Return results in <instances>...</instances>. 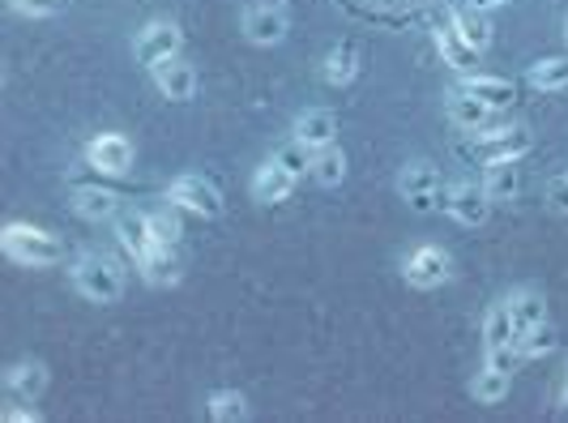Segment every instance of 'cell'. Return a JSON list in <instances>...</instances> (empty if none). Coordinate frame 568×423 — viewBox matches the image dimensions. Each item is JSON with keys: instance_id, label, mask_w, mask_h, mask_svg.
<instances>
[{"instance_id": "29", "label": "cell", "mask_w": 568, "mask_h": 423, "mask_svg": "<svg viewBox=\"0 0 568 423\" xmlns=\"http://www.w3.org/2000/svg\"><path fill=\"white\" fill-rule=\"evenodd\" d=\"M313 175H316V184L338 189L342 180H346V154H342L338 145H321L313 159Z\"/></svg>"}, {"instance_id": "32", "label": "cell", "mask_w": 568, "mask_h": 423, "mask_svg": "<svg viewBox=\"0 0 568 423\" xmlns=\"http://www.w3.org/2000/svg\"><path fill=\"white\" fill-rule=\"evenodd\" d=\"M9 4H13L18 13H27V18H57L69 0H9Z\"/></svg>"}, {"instance_id": "27", "label": "cell", "mask_w": 568, "mask_h": 423, "mask_svg": "<svg viewBox=\"0 0 568 423\" xmlns=\"http://www.w3.org/2000/svg\"><path fill=\"white\" fill-rule=\"evenodd\" d=\"M454 27L462 30V39H466L470 48H479V52L491 43V22H487V9H479V4L454 9Z\"/></svg>"}, {"instance_id": "17", "label": "cell", "mask_w": 568, "mask_h": 423, "mask_svg": "<svg viewBox=\"0 0 568 423\" xmlns=\"http://www.w3.org/2000/svg\"><path fill=\"white\" fill-rule=\"evenodd\" d=\"M291 129H295L291 138H300L304 145L321 150V145H334V138H338V115L329 112V108H308V112L295 115Z\"/></svg>"}, {"instance_id": "10", "label": "cell", "mask_w": 568, "mask_h": 423, "mask_svg": "<svg viewBox=\"0 0 568 423\" xmlns=\"http://www.w3.org/2000/svg\"><path fill=\"white\" fill-rule=\"evenodd\" d=\"M180 48H184V34H180L175 22H150V27L138 34V43H133V57H138V64L154 69L159 60L180 57Z\"/></svg>"}, {"instance_id": "25", "label": "cell", "mask_w": 568, "mask_h": 423, "mask_svg": "<svg viewBox=\"0 0 568 423\" xmlns=\"http://www.w3.org/2000/svg\"><path fill=\"white\" fill-rule=\"evenodd\" d=\"M526 82L535 85V90H542V94L568 90V57L535 60V64H530V73H526Z\"/></svg>"}, {"instance_id": "22", "label": "cell", "mask_w": 568, "mask_h": 423, "mask_svg": "<svg viewBox=\"0 0 568 423\" xmlns=\"http://www.w3.org/2000/svg\"><path fill=\"white\" fill-rule=\"evenodd\" d=\"M505 346H517V330H513L509 304H491L484 316V351H505Z\"/></svg>"}, {"instance_id": "5", "label": "cell", "mask_w": 568, "mask_h": 423, "mask_svg": "<svg viewBox=\"0 0 568 423\" xmlns=\"http://www.w3.org/2000/svg\"><path fill=\"white\" fill-rule=\"evenodd\" d=\"M168 201L180 205V210H193L201 219H219V214H223V193H219V184L197 175V171L175 175L168 184Z\"/></svg>"}, {"instance_id": "3", "label": "cell", "mask_w": 568, "mask_h": 423, "mask_svg": "<svg viewBox=\"0 0 568 423\" xmlns=\"http://www.w3.org/2000/svg\"><path fill=\"white\" fill-rule=\"evenodd\" d=\"M535 150V133L526 124H500V129H475V138L466 145L470 159H479L484 168L491 163H517Z\"/></svg>"}, {"instance_id": "2", "label": "cell", "mask_w": 568, "mask_h": 423, "mask_svg": "<svg viewBox=\"0 0 568 423\" xmlns=\"http://www.w3.org/2000/svg\"><path fill=\"white\" fill-rule=\"evenodd\" d=\"M73 286L90 304H120L124 300V270L108 253H82L73 261Z\"/></svg>"}, {"instance_id": "14", "label": "cell", "mask_w": 568, "mask_h": 423, "mask_svg": "<svg viewBox=\"0 0 568 423\" xmlns=\"http://www.w3.org/2000/svg\"><path fill=\"white\" fill-rule=\"evenodd\" d=\"M295 180H300V175H291L283 163L270 159V163L256 168V175H253V201L256 205H283V201L295 193Z\"/></svg>"}, {"instance_id": "26", "label": "cell", "mask_w": 568, "mask_h": 423, "mask_svg": "<svg viewBox=\"0 0 568 423\" xmlns=\"http://www.w3.org/2000/svg\"><path fill=\"white\" fill-rule=\"evenodd\" d=\"M509 376L513 372H500V367L484 364L479 372H475V381H470V397H475V402H484V406L505 402V394H509Z\"/></svg>"}, {"instance_id": "21", "label": "cell", "mask_w": 568, "mask_h": 423, "mask_svg": "<svg viewBox=\"0 0 568 423\" xmlns=\"http://www.w3.org/2000/svg\"><path fill=\"white\" fill-rule=\"evenodd\" d=\"M505 304H509V316H513L517 339H521L526 330H535V325H542V321H547V300H542L539 291H530V286H521V291L505 295Z\"/></svg>"}, {"instance_id": "23", "label": "cell", "mask_w": 568, "mask_h": 423, "mask_svg": "<svg viewBox=\"0 0 568 423\" xmlns=\"http://www.w3.org/2000/svg\"><path fill=\"white\" fill-rule=\"evenodd\" d=\"M355 73H359V52L351 48V43H338L329 57H325V64H321V78H325V85H351L355 82Z\"/></svg>"}, {"instance_id": "15", "label": "cell", "mask_w": 568, "mask_h": 423, "mask_svg": "<svg viewBox=\"0 0 568 423\" xmlns=\"http://www.w3.org/2000/svg\"><path fill=\"white\" fill-rule=\"evenodd\" d=\"M73 210L85 223H108V219H120V193L103 189V184H78L73 189Z\"/></svg>"}, {"instance_id": "11", "label": "cell", "mask_w": 568, "mask_h": 423, "mask_svg": "<svg viewBox=\"0 0 568 423\" xmlns=\"http://www.w3.org/2000/svg\"><path fill=\"white\" fill-rule=\"evenodd\" d=\"M85 163L99 175H124V171L133 168V141L124 138V133H99L85 145Z\"/></svg>"}, {"instance_id": "19", "label": "cell", "mask_w": 568, "mask_h": 423, "mask_svg": "<svg viewBox=\"0 0 568 423\" xmlns=\"http://www.w3.org/2000/svg\"><path fill=\"white\" fill-rule=\"evenodd\" d=\"M4 390L18 397V402H34V397L48 390V367L39 360H18V364L4 372Z\"/></svg>"}, {"instance_id": "28", "label": "cell", "mask_w": 568, "mask_h": 423, "mask_svg": "<svg viewBox=\"0 0 568 423\" xmlns=\"http://www.w3.org/2000/svg\"><path fill=\"white\" fill-rule=\"evenodd\" d=\"M484 189L491 201H517V193H521L517 163H491V168L484 171Z\"/></svg>"}, {"instance_id": "33", "label": "cell", "mask_w": 568, "mask_h": 423, "mask_svg": "<svg viewBox=\"0 0 568 423\" xmlns=\"http://www.w3.org/2000/svg\"><path fill=\"white\" fill-rule=\"evenodd\" d=\"M150 223H154V235H159L163 244H180V231H184V226H180L175 214H168V210H163V214H150Z\"/></svg>"}, {"instance_id": "16", "label": "cell", "mask_w": 568, "mask_h": 423, "mask_svg": "<svg viewBox=\"0 0 568 423\" xmlns=\"http://www.w3.org/2000/svg\"><path fill=\"white\" fill-rule=\"evenodd\" d=\"M462 90H470L475 99H484L491 112H500V108H513V99H517V85L509 78H496V73H462Z\"/></svg>"}, {"instance_id": "35", "label": "cell", "mask_w": 568, "mask_h": 423, "mask_svg": "<svg viewBox=\"0 0 568 423\" xmlns=\"http://www.w3.org/2000/svg\"><path fill=\"white\" fill-rule=\"evenodd\" d=\"M484 364L500 367V372H513V367L521 364V355H517V346H505V351H487Z\"/></svg>"}, {"instance_id": "36", "label": "cell", "mask_w": 568, "mask_h": 423, "mask_svg": "<svg viewBox=\"0 0 568 423\" xmlns=\"http://www.w3.org/2000/svg\"><path fill=\"white\" fill-rule=\"evenodd\" d=\"M0 420L4 423H39V411H27V406H4V411H0Z\"/></svg>"}, {"instance_id": "7", "label": "cell", "mask_w": 568, "mask_h": 423, "mask_svg": "<svg viewBox=\"0 0 568 423\" xmlns=\"http://www.w3.org/2000/svg\"><path fill=\"white\" fill-rule=\"evenodd\" d=\"M427 22H432V39H436V48H440V60H445L449 69L470 73V69L479 64V48H470V43L462 39V30L454 27V9H432Z\"/></svg>"}, {"instance_id": "31", "label": "cell", "mask_w": 568, "mask_h": 423, "mask_svg": "<svg viewBox=\"0 0 568 423\" xmlns=\"http://www.w3.org/2000/svg\"><path fill=\"white\" fill-rule=\"evenodd\" d=\"M556 351V330L542 321V325H535V330H526L521 339H517V355L521 360H542V355H551Z\"/></svg>"}, {"instance_id": "18", "label": "cell", "mask_w": 568, "mask_h": 423, "mask_svg": "<svg viewBox=\"0 0 568 423\" xmlns=\"http://www.w3.org/2000/svg\"><path fill=\"white\" fill-rule=\"evenodd\" d=\"M138 270H142V279L150 282V286H175L180 274H184V261L175 253V244H154V249L138 261Z\"/></svg>"}, {"instance_id": "12", "label": "cell", "mask_w": 568, "mask_h": 423, "mask_svg": "<svg viewBox=\"0 0 568 423\" xmlns=\"http://www.w3.org/2000/svg\"><path fill=\"white\" fill-rule=\"evenodd\" d=\"M150 78H154V85H159V94L171 99V103H189V99L197 94V69L180 57L159 60V64L150 69Z\"/></svg>"}, {"instance_id": "8", "label": "cell", "mask_w": 568, "mask_h": 423, "mask_svg": "<svg viewBox=\"0 0 568 423\" xmlns=\"http://www.w3.org/2000/svg\"><path fill=\"white\" fill-rule=\"evenodd\" d=\"M240 27H244V34H248V43H256V48H274V43H283L286 30H291V13H286V4L256 0V4L244 9Z\"/></svg>"}, {"instance_id": "6", "label": "cell", "mask_w": 568, "mask_h": 423, "mask_svg": "<svg viewBox=\"0 0 568 423\" xmlns=\"http://www.w3.org/2000/svg\"><path fill=\"white\" fill-rule=\"evenodd\" d=\"M440 205H445V214L457 219L462 226H484L487 219H491V205H496V201L487 198L484 184H475V180H454V184H445Z\"/></svg>"}, {"instance_id": "37", "label": "cell", "mask_w": 568, "mask_h": 423, "mask_svg": "<svg viewBox=\"0 0 568 423\" xmlns=\"http://www.w3.org/2000/svg\"><path fill=\"white\" fill-rule=\"evenodd\" d=\"M470 4H479V9L491 13V9H500V4H509V0H470Z\"/></svg>"}, {"instance_id": "1", "label": "cell", "mask_w": 568, "mask_h": 423, "mask_svg": "<svg viewBox=\"0 0 568 423\" xmlns=\"http://www.w3.org/2000/svg\"><path fill=\"white\" fill-rule=\"evenodd\" d=\"M0 249L9 261H18V265H27V270H48V265H57L64 261V244H60L52 231H43V226H30V223H9L0 231Z\"/></svg>"}, {"instance_id": "39", "label": "cell", "mask_w": 568, "mask_h": 423, "mask_svg": "<svg viewBox=\"0 0 568 423\" xmlns=\"http://www.w3.org/2000/svg\"><path fill=\"white\" fill-rule=\"evenodd\" d=\"M565 406H568V381H565Z\"/></svg>"}, {"instance_id": "4", "label": "cell", "mask_w": 568, "mask_h": 423, "mask_svg": "<svg viewBox=\"0 0 568 423\" xmlns=\"http://www.w3.org/2000/svg\"><path fill=\"white\" fill-rule=\"evenodd\" d=\"M398 193L402 201L415 210V214H427V210H436L440 205V193H445V175L436 163H406L398 171Z\"/></svg>"}, {"instance_id": "13", "label": "cell", "mask_w": 568, "mask_h": 423, "mask_svg": "<svg viewBox=\"0 0 568 423\" xmlns=\"http://www.w3.org/2000/svg\"><path fill=\"white\" fill-rule=\"evenodd\" d=\"M115 235H120V244H124V253L133 256V261H142L154 244H163L159 235H154V223H150V214H138V210H120V219H115Z\"/></svg>"}, {"instance_id": "38", "label": "cell", "mask_w": 568, "mask_h": 423, "mask_svg": "<svg viewBox=\"0 0 568 423\" xmlns=\"http://www.w3.org/2000/svg\"><path fill=\"white\" fill-rule=\"evenodd\" d=\"M565 43H568V13H565Z\"/></svg>"}, {"instance_id": "30", "label": "cell", "mask_w": 568, "mask_h": 423, "mask_svg": "<svg viewBox=\"0 0 568 423\" xmlns=\"http://www.w3.org/2000/svg\"><path fill=\"white\" fill-rule=\"evenodd\" d=\"M313 159H316V150L313 145H304L300 138H291L286 145L274 150V163H283L291 175H308V171H313Z\"/></svg>"}, {"instance_id": "34", "label": "cell", "mask_w": 568, "mask_h": 423, "mask_svg": "<svg viewBox=\"0 0 568 423\" xmlns=\"http://www.w3.org/2000/svg\"><path fill=\"white\" fill-rule=\"evenodd\" d=\"M547 201H551V210L568 214V171H560V175L551 180V189H547Z\"/></svg>"}, {"instance_id": "24", "label": "cell", "mask_w": 568, "mask_h": 423, "mask_svg": "<svg viewBox=\"0 0 568 423\" xmlns=\"http://www.w3.org/2000/svg\"><path fill=\"white\" fill-rule=\"evenodd\" d=\"M205 411H210L214 423H244L253 415L248 411V397L240 394V390H214V394L205 397Z\"/></svg>"}, {"instance_id": "9", "label": "cell", "mask_w": 568, "mask_h": 423, "mask_svg": "<svg viewBox=\"0 0 568 423\" xmlns=\"http://www.w3.org/2000/svg\"><path fill=\"white\" fill-rule=\"evenodd\" d=\"M449 274H454L449 253L436 249V244H419V249H410L406 261H402V279L410 282L415 291H436L440 282H449Z\"/></svg>"}, {"instance_id": "20", "label": "cell", "mask_w": 568, "mask_h": 423, "mask_svg": "<svg viewBox=\"0 0 568 423\" xmlns=\"http://www.w3.org/2000/svg\"><path fill=\"white\" fill-rule=\"evenodd\" d=\"M445 115L454 120V129H484L487 115H491V108H487L484 99H475L470 90H462V85H454L449 90V99H445Z\"/></svg>"}]
</instances>
